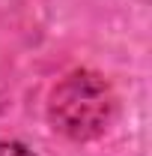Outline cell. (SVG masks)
<instances>
[{
  "label": "cell",
  "instance_id": "cell-1",
  "mask_svg": "<svg viewBox=\"0 0 152 156\" xmlns=\"http://www.w3.org/2000/svg\"><path fill=\"white\" fill-rule=\"evenodd\" d=\"M116 99L107 81L95 72H72L51 96V120L63 135L87 141L101 135L114 117Z\"/></svg>",
  "mask_w": 152,
  "mask_h": 156
},
{
  "label": "cell",
  "instance_id": "cell-2",
  "mask_svg": "<svg viewBox=\"0 0 152 156\" xmlns=\"http://www.w3.org/2000/svg\"><path fill=\"white\" fill-rule=\"evenodd\" d=\"M0 156H33L24 144H12V141H3L0 144Z\"/></svg>",
  "mask_w": 152,
  "mask_h": 156
}]
</instances>
